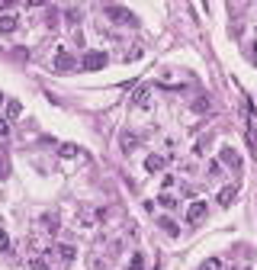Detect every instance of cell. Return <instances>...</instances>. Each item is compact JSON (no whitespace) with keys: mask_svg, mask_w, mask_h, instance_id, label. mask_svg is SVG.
Listing matches in <instances>:
<instances>
[{"mask_svg":"<svg viewBox=\"0 0 257 270\" xmlns=\"http://www.w3.org/2000/svg\"><path fill=\"white\" fill-rule=\"evenodd\" d=\"M106 51H87V55L81 58V68L84 71H100V68H106Z\"/></svg>","mask_w":257,"mask_h":270,"instance_id":"6da1fadb","label":"cell"},{"mask_svg":"<svg viewBox=\"0 0 257 270\" xmlns=\"http://www.w3.org/2000/svg\"><path fill=\"white\" fill-rule=\"evenodd\" d=\"M206 212H209V203H206V199H193L190 209H187V222H190V225H199L202 219H206Z\"/></svg>","mask_w":257,"mask_h":270,"instance_id":"7a4b0ae2","label":"cell"},{"mask_svg":"<svg viewBox=\"0 0 257 270\" xmlns=\"http://www.w3.org/2000/svg\"><path fill=\"white\" fill-rule=\"evenodd\" d=\"M106 16L113 23H122V26H135V13L126 10V7H106Z\"/></svg>","mask_w":257,"mask_h":270,"instance_id":"3957f363","label":"cell"},{"mask_svg":"<svg viewBox=\"0 0 257 270\" xmlns=\"http://www.w3.org/2000/svg\"><path fill=\"white\" fill-rule=\"evenodd\" d=\"M74 68H77L74 55L65 51V48H58V51H55V71H74Z\"/></svg>","mask_w":257,"mask_h":270,"instance_id":"277c9868","label":"cell"},{"mask_svg":"<svg viewBox=\"0 0 257 270\" xmlns=\"http://www.w3.org/2000/svg\"><path fill=\"white\" fill-rule=\"evenodd\" d=\"M247 145H251V151H257V113H254V106H247Z\"/></svg>","mask_w":257,"mask_h":270,"instance_id":"5b68a950","label":"cell"},{"mask_svg":"<svg viewBox=\"0 0 257 270\" xmlns=\"http://www.w3.org/2000/svg\"><path fill=\"white\" fill-rule=\"evenodd\" d=\"M148 100H151V87H148V84H141V87H135V93H132V106L145 110V106H148Z\"/></svg>","mask_w":257,"mask_h":270,"instance_id":"8992f818","label":"cell"},{"mask_svg":"<svg viewBox=\"0 0 257 270\" xmlns=\"http://www.w3.org/2000/svg\"><path fill=\"white\" fill-rule=\"evenodd\" d=\"M235 196H238V187H235V184L222 187V190H219V206H232V203H235Z\"/></svg>","mask_w":257,"mask_h":270,"instance_id":"52a82bcc","label":"cell"},{"mask_svg":"<svg viewBox=\"0 0 257 270\" xmlns=\"http://www.w3.org/2000/svg\"><path fill=\"white\" fill-rule=\"evenodd\" d=\"M164 164H167V158H164V154H148V161H145V171H148V174H155V171H161Z\"/></svg>","mask_w":257,"mask_h":270,"instance_id":"ba28073f","label":"cell"},{"mask_svg":"<svg viewBox=\"0 0 257 270\" xmlns=\"http://www.w3.org/2000/svg\"><path fill=\"white\" fill-rule=\"evenodd\" d=\"M222 161L228 164V168H238V164H241V158H238V151H235L232 145H225V148H222Z\"/></svg>","mask_w":257,"mask_h":270,"instance_id":"9c48e42d","label":"cell"},{"mask_svg":"<svg viewBox=\"0 0 257 270\" xmlns=\"http://www.w3.org/2000/svg\"><path fill=\"white\" fill-rule=\"evenodd\" d=\"M58 154H61L65 161H71V158H77V154H81V148H77V145H71V142H65V145L58 148Z\"/></svg>","mask_w":257,"mask_h":270,"instance_id":"30bf717a","label":"cell"},{"mask_svg":"<svg viewBox=\"0 0 257 270\" xmlns=\"http://www.w3.org/2000/svg\"><path fill=\"white\" fill-rule=\"evenodd\" d=\"M29 267H32V270H48L45 254H35V257H29Z\"/></svg>","mask_w":257,"mask_h":270,"instance_id":"8fae6325","label":"cell"},{"mask_svg":"<svg viewBox=\"0 0 257 270\" xmlns=\"http://www.w3.org/2000/svg\"><path fill=\"white\" fill-rule=\"evenodd\" d=\"M16 29V16H0V32H13Z\"/></svg>","mask_w":257,"mask_h":270,"instance_id":"7c38bea8","label":"cell"},{"mask_svg":"<svg viewBox=\"0 0 257 270\" xmlns=\"http://www.w3.org/2000/svg\"><path fill=\"white\" fill-rule=\"evenodd\" d=\"M161 229H164L167 235H180V229H177V222H174V219H167V215H161Z\"/></svg>","mask_w":257,"mask_h":270,"instance_id":"4fadbf2b","label":"cell"},{"mask_svg":"<svg viewBox=\"0 0 257 270\" xmlns=\"http://www.w3.org/2000/svg\"><path fill=\"white\" fill-rule=\"evenodd\" d=\"M199 270H222V260H219V257H206L199 264Z\"/></svg>","mask_w":257,"mask_h":270,"instance_id":"5bb4252c","label":"cell"},{"mask_svg":"<svg viewBox=\"0 0 257 270\" xmlns=\"http://www.w3.org/2000/svg\"><path fill=\"white\" fill-rule=\"evenodd\" d=\"M132 148H135V135H129V132H122V151H132Z\"/></svg>","mask_w":257,"mask_h":270,"instance_id":"9a60e30c","label":"cell"},{"mask_svg":"<svg viewBox=\"0 0 257 270\" xmlns=\"http://www.w3.org/2000/svg\"><path fill=\"white\" fill-rule=\"evenodd\" d=\"M58 254H61V260H74V248L71 245H58Z\"/></svg>","mask_w":257,"mask_h":270,"instance_id":"2e32d148","label":"cell"},{"mask_svg":"<svg viewBox=\"0 0 257 270\" xmlns=\"http://www.w3.org/2000/svg\"><path fill=\"white\" fill-rule=\"evenodd\" d=\"M129 270H145V257H141V254H132V260H129Z\"/></svg>","mask_w":257,"mask_h":270,"instance_id":"e0dca14e","label":"cell"},{"mask_svg":"<svg viewBox=\"0 0 257 270\" xmlns=\"http://www.w3.org/2000/svg\"><path fill=\"white\" fill-rule=\"evenodd\" d=\"M42 225H45L48 232H58V219L55 215H42Z\"/></svg>","mask_w":257,"mask_h":270,"instance_id":"ac0fdd59","label":"cell"},{"mask_svg":"<svg viewBox=\"0 0 257 270\" xmlns=\"http://www.w3.org/2000/svg\"><path fill=\"white\" fill-rule=\"evenodd\" d=\"M206 110H209V100L206 97H199L196 103H193V113H206Z\"/></svg>","mask_w":257,"mask_h":270,"instance_id":"d6986e66","label":"cell"},{"mask_svg":"<svg viewBox=\"0 0 257 270\" xmlns=\"http://www.w3.org/2000/svg\"><path fill=\"white\" fill-rule=\"evenodd\" d=\"M7 113H10V119H16V116H20V113H23V106H20V103H16V100H10V106H7Z\"/></svg>","mask_w":257,"mask_h":270,"instance_id":"ffe728a7","label":"cell"},{"mask_svg":"<svg viewBox=\"0 0 257 270\" xmlns=\"http://www.w3.org/2000/svg\"><path fill=\"white\" fill-rule=\"evenodd\" d=\"M0 251H10V235L0 229Z\"/></svg>","mask_w":257,"mask_h":270,"instance_id":"44dd1931","label":"cell"},{"mask_svg":"<svg viewBox=\"0 0 257 270\" xmlns=\"http://www.w3.org/2000/svg\"><path fill=\"white\" fill-rule=\"evenodd\" d=\"M247 58H251V65L257 68V42H251V48H247Z\"/></svg>","mask_w":257,"mask_h":270,"instance_id":"7402d4cb","label":"cell"},{"mask_svg":"<svg viewBox=\"0 0 257 270\" xmlns=\"http://www.w3.org/2000/svg\"><path fill=\"white\" fill-rule=\"evenodd\" d=\"M206 145H209V135H202L199 142H196V154H202V151H206Z\"/></svg>","mask_w":257,"mask_h":270,"instance_id":"603a6c76","label":"cell"},{"mask_svg":"<svg viewBox=\"0 0 257 270\" xmlns=\"http://www.w3.org/2000/svg\"><path fill=\"white\" fill-rule=\"evenodd\" d=\"M7 132H10V123H7V119H0V138H7Z\"/></svg>","mask_w":257,"mask_h":270,"instance_id":"cb8c5ba5","label":"cell"},{"mask_svg":"<svg viewBox=\"0 0 257 270\" xmlns=\"http://www.w3.org/2000/svg\"><path fill=\"white\" fill-rule=\"evenodd\" d=\"M4 174H7V164H4V161H0V177H4Z\"/></svg>","mask_w":257,"mask_h":270,"instance_id":"d4e9b609","label":"cell"}]
</instances>
